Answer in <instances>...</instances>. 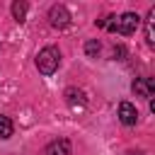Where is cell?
I'll use <instances>...</instances> for the list:
<instances>
[{"instance_id":"cell-6","label":"cell","mask_w":155,"mask_h":155,"mask_svg":"<svg viewBox=\"0 0 155 155\" xmlns=\"http://www.w3.org/2000/svg\"><path fill=\"white\" fill-rule=\"evenodd\" d=\"M44 155H70V140L68 138H58V140H51L44 150Z\"/></svg>"},{"instance_id":"cell-5","label":"cell","mask_w":155,"mask_h":155,"mask_svg":"<svg viewBox=\"0 0 155 155\" xmlns=\"http://www.w3.org/2000/svg\"><path fill=\"white\" fill-rule=\"evenodd\" d=\"M119 119L124 126H133L138 121V109L131 104V102H121L119 104Z\"/></svg>"},{"instance_id":"cell-11","label":"cell","mask_w":155,"mask_h":155,"mask_svg":"<svg viewBox=\"0 0 155 155\" xmlns=\"http://www.w3.org/2000/svg\"><path fill=\"white\" fill-rule=\"evenodd\" d=\"M126 155H140V153H126Z\"/></svg>"},{"instance_id":"cell-2","label":"cell","mask_w":155,"mask_h":155,"mask_svg":"<svg viewBox=\"0 0 155 155\" xmlns=\"http://www.w3.org/2000/svg\"><path fill=\"white\" fill-rule=\"evenodd\" d=\"M138 27H140V17H138L136 12H124L116 22H111V24H109V29H111V31H119V34H126V36H128V34H133Z\"/></svg>"},{"instance_id":"cell-8","label":"cell","mask_w":155,"mask_h":155,"mask_svg":"<svg viewBox=\"0 0 155 155\" xmlns=\"http://www.w3.org/2000/svg\"><path fill=\"white\" fill-rule=\"evenodd\" d=\"M12 131H15L12 121H10L7 116H0V138H10V136H12Z\"/></svg>"},{"instance_id":"cell-1","label":"cell","mask_w":155,"mask_h":155,"mask_svg":"<svg viewBox=\"0 0 155 155\" xmlns=\"http://www.w3.org/2000/svg\"><path fill=\"white\" fill-rule=\"evenodd\" d=\"M58 63H61V51L56 46H44L36 56V68L44 75H53L58 70Z\"/></svg>"},{"instance_id":"cell-3","label":"cell","mask_w":155,"mask_h":155,"mask_svg":"<svg viewBox=\"0 0 155 155\" xmlns=\"http://www.w3.org/2000/svg\"><path fill=\"white\" fill-rule=\"evenodd\" d=\"M48 22H51V27H56V29L68 27V24H70V12H68V7H65V5H53V7L48 10Z\"/></svg>"},{"instance_id":"cell-9","label":"cell","mask_w":155,"mask_h":155,"mask_svg":"<svg viewBox=\"0 0 155 155\" xmlns=\"http://www.w3.org/2000/svg\"><path fill=\"white\" fill-rule=\"evenodd\" d=\"M12 15L17 22H24L27 17V2H12Z\"/></svg>"},{"instance_id":"cell-10","label":"cell","mask_w":155,"mask_h":155,"mask_svg":"<svg viewBox=\"0 0 155 155\" xmlns=\"http://www.w3.org/2000/svg\"><path fill=\"white\" fill-rule=\"evenodd\" d=\"M85 53L94 58V56L99 53V41H97V39H90V41H85Z\"/></svg>"},{"instance_id":"cell-7","label":"cell","mask_w":155,"mask_h":155,"mask_svg":"<svg viewBox=\"0 0 155 155\" xmlns=\"http://www.w3.org/2000/svg\"><path fill=\"white\" fill-rule=\"evenodd\" d=\"M145 41L153 46L155 44V7L148 10V17H145Z\"/></svg>"},{"instance_id":"cell-4","label":"cell","mask_w":155,"mask_h":155,"mask_svg":"<svg viewBox=\"0 0 155 155\" xmlns=\"http://www.w3.org/2000/svg\"><path fill=\"white\" fill-rule=\"evenodd\" d=\"M133 92H136V97H153L155 94V80L153 78H138L136 82H133Z\"/></svg>"}]
</instances>
